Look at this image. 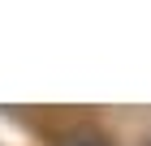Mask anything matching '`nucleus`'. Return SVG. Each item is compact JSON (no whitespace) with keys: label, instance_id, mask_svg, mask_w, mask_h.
<instances>
[{"label":"nucleus","instance_id":"obj_1","mask_svg":"<svg viewBox=\"0 0 151 146\" xmlns=\"http://www.w3.org/2000/svg\"><path fill=\"white\" fill-rule=\"evenodd\" d=\"M56 146H112V137H104L99 129H91V125H78V129H69Z\"/></svg>","mask_w":151,"mask_h":146}]
</instances>
